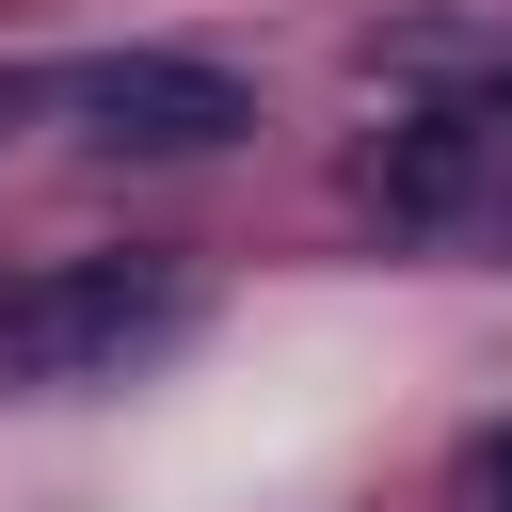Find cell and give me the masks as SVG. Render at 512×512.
<instances>
[{
	"label": "cell",
	"instance_id": "obj_2",
	"mask_svg": "<svg viewBox=\"0 0 512 512\" xmlns=\"http://www.w3.org/2000/svg\"><path fill=\"white\" fill-rule=\"evenodd\" d=\"M64 112H80L96 144H128V160H208V144L256 128V96H240L224 64H192V48H112V64L64 80Z\"/></svg>",
	"mask_w": 512,
	"mask_h": 512
},
{
	"label": "cell",
	"instance_id": "obj_1",
	"mask_svg": "<svg viewBox=\"0 0 512 512\" xmlns=\"http://www.w3.org/2000/svg\"><path fill=\"white\" fill-rule=\"evenodd\" d=\"M176 320H192V272H160V256H64V272H32L0 304V352L32 384H96V368L160 352Z\"/></svg>",
	"mask_w": 512,
	"mask_h": 512
},
{
	"label": "cell",
	"instance_id": "obj_3",
	"mask_svg": "<svg viewBox=\"0 0 512 512\" xmlns=\"http://www.w3.org/2000/svg\"><path fill=\"white\" fill-rule=\"evenodd\" d=\"M496 512H512V448H496Z\"/></svg>",
	"mask_w": 512,
	"mask_h": 512
}]
</instances>
